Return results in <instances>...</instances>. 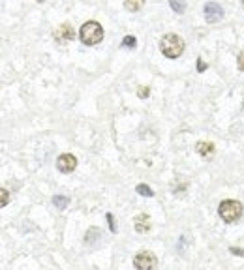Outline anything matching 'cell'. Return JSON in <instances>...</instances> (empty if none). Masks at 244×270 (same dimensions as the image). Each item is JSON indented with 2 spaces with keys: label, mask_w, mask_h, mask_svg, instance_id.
Instances as JSON below:
<instances>
[{
  "label": "cell",
  "mask_w": 244,
  "mask_h": 270,
  "mask_svg": "<svg viewBox=\"0 0 244 270\" xmlns=\"http://www.w3.org/2000/svg\"><path fill=\"white\" fill-rule=\"evenodd\" d=\"M242 111H244V104H242Z\"/></svg>",
  "instance_id": "23"
},
{
  "label": "cell",
  "mask_w": 244,
  "mask_h": 270,
  "mask_svg": "<svg viewBox=\"0 0 244 270\" xmlns=\"http://www.w3.org/2000/svg\"><path fill=\"white\" fill-rule=\"evenodd\" d=\"M237 64H238V70H240V72H244V53H240V55H238Z\"/></svg>",
  "instance_id": "16"
},
{
  "label": "cell",
  "mask_w": 244,
  "mask_h": 270,
  "mask_svg": "<svg viewBox=\"0 0 244 270\" xmlns=\"http://www.w3.org/2000/svg\"><path fill=\"white\" fill-rule=\"evenodd\" d=\"M169 4H171V8H173V10H175L177 13H182L184 8H186V4H184L182 0H169Z\"/></svg>",
  "instance_id": "12"
},
{
  "label": "cell",
  "mask_w": 244,
  "mask_h": 270,
  "mask_svg": "<svg viewBox=\"0 0 244 270\" xmlns=\"http://www.w3.org/2000/svg\"><path fill=\"white\" fill-rule=\"evenodd\" d=\"M240 2H242V8H244V0H240Z\"/></svg>",
  "instance_id": "21"
},
{
  "label": "cell",
  "mask_w": 244,
  "mask_h": 270,
  "mask_svg": "<svg viewBox=\"0 0 244 270\" xmlns=\"http://www.w3.org/2000/svg\"><path fill=\"white\" fill-rule=\"evenodd\" d=\"M229 250H231V253L238 255V257H240V255H244V252H242V250H240V248H229Z\"/></svg>",
  "instance_id": "20"
},
{
  "label": "cell",
  "mask_w": 244,
  "mask_h": 270,
  "mask_svg": "<svg viewBox=\"0 0 244 270\" xmlns=\"http://www.w3.org/2000/svg\"><path fill=\"white\" fill-rule=\"evenodd\" d=\"M56 167L60 173H72L77 167V158L73 154H62L60 158L56 160Z\"/></svg>",
  "instance_id": "5"
},
{
  "label": "cell",
  "mask_w": 244,
  "mask_h": 270,
  "mask_svg": "<svg viewBox=\"0 0 244 270\" xmlns=\"http://www.w3.org/2000/svg\"><path fill=\"white\" fill-rule=\"evenodd\" d=\"M8 201H10V193L6 190H2V207H6Z\"/></svg>",
  "instance_id": "17"
},
{
  "label": "cell",
  "mask_w": 244,
  "mask_h": 270,
  "mask_svg": "<svg viewBox=\"0 0 244 270\" xmlns=\"http://www.w3.org/2000/svg\"><path fill=\"white\" fill-rule=\"evenodd\" d=\"M135 43H137V40H135L134 36H126L124 40H122V47H130V49H134Z\"/></svg>",
  "instance_id": "14"
},
{
  "label": "cell",
  "mask_w": 244,
  "mask_h": 270,
  "mask_svg": "<svg viewBox=\"0 0 244 270\" xmlns=\"http://www.w3.org/2000/svg\"><path fill=\"white\" fill-rule=\"evenodd\" d=\"M158 264V259L152 252H139L134 259V266L139 270H150Z\"/></svg>",
  "instance_id": "4"
},
{
  "label": "cell",
  "mask_w": 244,
  "mask_h": 270,
  "mask_svg": "<svg viewBox=\"0 0 244 270\" xmlns=\"http://www.w3.org/2000/svg\"><path fill=\"white\" fill-rule=\"evenodd\" d=\"M222 17H224L222 6L216 4V2H208L207 6H205V19H207V23H218V21H222Z\"/></svg>",
  "instance_id": "6"
},
{
  "label": "cell",
  "mask_w": 244,
  "mask_h": 270,
  "mask_svg": "<svg viewBox=\"0 0 244 270\" xmlns=\"http://www.w3.org/2000/svg\"><path fill=\"white\" fill-rule=\"evenodd\" d=\"M160 49L167 58H178L184 51V40L177 34H165L160 42Z\"/></svg>",
  "instance_id": "1"
},
{
  "label": "cell",
  "mask_w": 244,
  "mask_h": 270,
  "mask_svg": "<svg viewBox=\"0 0 244 270\" xmlns=\"http://www.w3.org/2000/svg\"><path fill=\"white\" fill-rule=\"evenodd\" d=\"M134 225H135V231H137V233H146V231H150L152 221H150V218H148L146 214H139V216H135Z\"/></svg>",
  "instance_id": "8"
},
{
  "label": "cell",
  "mask_w": 244,
  "mask_h": 270,
  "mask_svg": "<svg viewBox=\"0 0 244 270\" xmlns=\"http://www.w3.org/2000/svg\"><path fill=\"white\" fill-rule=\"evenodd\" d=\"M195 150L201 154V156H210V154L214 152V145L212 143H208V141H201V143H197V145H195Z\"/></svg>",
  "instance_id": "9"
},
{
  "label": "cell",
  "mask_w": 244,
  "mask_h": 270,
  "mask_svg": "<svg viewBox=\"0 0 244 270\" xmlns=\"http://www.w3.org/2000/svg\"><path fill=\"white\" fill-rule=\"evenodd\" d=\"M207 70V62H203L201 58L197 60V72H205Z\"/></svg>",
  "instance_id": "19"
},
{
  "label": "cell",
  "mask_w": 244,
  "mask_h": 270,
  "mask_svg": "<svg viewBox=\"0 0 244 270\" xmlns=\"http://www.w3.org/2000/svg\"><path fill=\"white\" fill-rule=\"evenodd\" d=\"M137 94H139V98H146L148 96V86H141Z\"/></svg>",
  "instance_id": "18"
},
{
  "label": "cell",
  "mask_w": 244,
  "mask_h": 270,
  "mask_svg": "<svg viewBox=\"0 0 244 270\" xmlns=\"http://www.w3.org/2000/svg\"><path fill=\"white\" fill-rule=\"evenodd\" d=\"M105 218H107V221H109V227H111V231L115 233V231H116V225H115V218H113V214H107V216H105Z\"/></svg>",
  "instance_id": "15"
},
{
  "label": "cell",
  "mask_w": 244,
  "mask_h": 270,
  "mask_svg": "<svg viewBox=\"0 0 244 270\" xmlns=\"http://www.w3.org/2000/svg\"><path fill=\"white\" fill-rule=\"evenodd\" d=\"M143 2H145V0H124V6H126V10H130V12H139L141 8H143Z\"/></svg>",
  "instance_id": "10"
},
{
  "label": "cell",
  "mask_w": 244,
  "mask_h": 270,
  "mask_svg": "<svg viewBox=\"0 0 244 270\" xmlns=\"http://www.w3.org/2000/svg\"><path fill=\"white\" fill-rule=\"evenodd\" d=\"M79 38L85 45H98V43L104 40V28L96 21H88V23H85V25L81 26Z\"/></svg>",
  "instance_id": "2"
},
{
  "label": "cell",
  "mask_w": 244,
  "mask_h": 270,
  "mask_svg": "<svg viewBox=\"0 0 244 270\" xmlns=\"http://www.w3.org/2000/svg\"><path fill=\"white\" fill-rule=\"evenodd\" d=\"M135 190H137V193H141V195H145V197H152L154 195V191L150 190V188H148L146 184H139L137 188H135Z\"/></svg>",
  "instance_id": "13"
},
{
  "label": "cell",
  "mask_w": 244,
  "mask_h": 270,
  "mask_svg": "<svg viewBox=\"0 0 244 270\" xmlns=\"http://www.w3.org/2000/svg\"><path fill=\"white\" fill-rule=\"evenodd\" d=\"M38 2H45V0H38Z\"/></svg>",
  "instance_id": "22"
},
{
  "label": "cell",
  "mask_w": 244,
  "mask_h": 270,
  "mask_svg": "<svg viewBox=\"0 0 244 270\" xmlns=\"http://www.w3.org/2000/svg\"><path fill=\"white\" fill-rule=\"evenodd\" d=\"M242 205L238 201H233V199H226V201L220 203L218 207V214L220 218L226 221V223H235V221L240 220L242 216Z\"/></svg>",
  "instance_id": "3"
},
{
  "label": "cell",
  "mask_w": 244,
  "mask_h": 270,
  "mask_svg": "<svg viewBox=\"0 0 244 270\" xmlns=\"http://www.w3.org/2000/svg\"><path fill=\"white\" fill-rule=\"evenodd\" d=\"M68 203H70V199H68L66 195H55L53 197V205H55L58 210H66Z\"/></svg>",
  "instance_id": "11"
},
{
  "label": "cell",
  "mask_w": 244,
  "mask_h": 270,
  "mask_svg": "<svg viewBox=\"0 0 244 270\" xmlns=\"http://www.w3.org/2000/svg\"><path fill=\"white\" fill-rule=\"evenodd\" d=\"M73 38H75V32H73L72 25H60L58 26V30H55V40L58 43L72 42Z\"/></svg>",
  "instance_id": "7"
}]
</instances>
